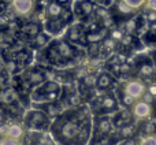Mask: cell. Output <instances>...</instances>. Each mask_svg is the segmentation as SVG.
I'll return each instance as SVG.
<instances>
[{
    "mask_svg": "<svg viewBox=\"0 0 156 145\" xmlns=\"http://www.w3.org/2000/svg\"><path fill=\"white\" fill-rule=\"evenodd\" d=\"M114 82H115V78H114L112 74H110V72H100L96 77V83H94V86H96L97 89L105 90V89L111 88V86L114 85Z\"/></svg>",
    "mask_w": 156,
    "mask_h": 145,
    "instance_id": "14",
    "label": "cell"
},
{
    "mask_svg": "<svg viewBox=\"0 0 156 145\" xmlns=\"http://www.w3.org/2000/svg\"><path fill=\"white\" fill-rule=\"evenodd\" d=\"M5 67H7V70L10 71V72H16V70L19 69V66L16 65V62H15V59L14 60H8L7 62V65H5Z\"/></svg>",
    "mask_w": 156,
    "mask_h": 145,
    "instance_id": "36",
    "label": "cell"
},
{
    "mask_svg": "<svg viewBox=\"0 0 156 145\" xmlns=\"http://www.w3.org/2000/svg\"><path fill=\"white\" fill-rule=\"evenodd\" d=\"M137 71H138V75L140 77L144 78H152L155 75V65L154 62H152L151 59H148V58H144V59H141L140 62L137 63Z\"/></svg>",
    "mask_w": 156,
    "mask_h": 145,
    "instance_id": "11",
    "label": "cell"
},
{
    "mask_svg": "<svg viewBox=\"0 0 156 145\" xmlns=\"http://www.w3.org/2000/svg\"><path fill=\"white\" fill-rule=\"evenodd\" d=\"M116 2H119V0H116Z\"/></svg>",
    "mask_w": 156,
    "mask_h": 145,
    "instance_id": "53",
    "label": "cell"
},
{
    "mask_svg": "<svg viewBox=\"0 0 156 145\" xmlns=\"http://www.w3.org/2000/svg\"><path fill=\"white\" fill-rule=\"evenodd\" d=\"M49 40H51V38H49L48 33L41 32V33H38V34L34 38H32V40H30V43H32L33 48L40 49V48H43V47H45L47 44L49 43Z\"/></svg>",
    "mask_w": 156,
    "mask_h": 145,
    "instance_id": "24",
    "label": "cell"
},
{
    "mask_svg": "<svg viewBox=\"0 0 156 145\" xmlns=\"http://www.w3.org/2000/svg\"><path fill=\"white\" fill-rule=\"evenodd\" d=\"M143 132L145 133V134H154V133L156 132V122H152V121L144 122Z\"/></svg>",
    "mask_w": 156,
    "mask_h": 145,
    "instance_id": "32",
    "label": "cell"
},
{
    "mask_svg": "<svg viewBox=\"0 0 156 145\" xmlns=\"http://www.w3.org/2000/svg\"><path fill=\"white\" fill-rule=\"evenodd\" d=\"M147 7L152 11H156V0H147Z\"/></svg>",
    "mask_w": 156,
    "mask_h": 145,
    "instance_id": "42",
    "label": "cell"
},
{
    "mask_svg": "<svg viewBox=\"0 0 156 145\" xmlns=\"http://www.w3.org/2000/svg\"><path fill=\"white\" fill-rule=\"evenodd\" d=\"M145 21L148 23H156V11L149 10L148 12L145 14Z\"/></svg>",
    "mask_w": 156,
    "mask_h": 145,
    "instance_id": "37",
    "label": "cell"
},
{
    "mask_svg": "<svg viewBox=\"0 0 156 145\" xmlns=\"http://www.w3.org/2000/svg\"><path fill=\"white\" fill-rule=\"evenodd\" d=\"M80 2H86V0H80Z\"/></svg>",
    "mask_w": 156,
    "mask_h": 145,
    "instance_id": "51",
    "label": "cell"
},
{
    "mask_svg": "<svg viewBox=\"0 0 156 145\" xmlns=\"http://www.w3.org/2000/svg\"><path fill=\"white\" fill-rule=\"evenodd\" d=\"M83 36H85V33H83L82 25H71L67 29V33H66V40L70 44H77L81 43V38Z\"/></svg>",
    "mask_w": 156,
    "mask_h": 145,
    "instance_id": "13",
    "label": "cell"
},
{
    "mask_svg": "<svg viewBox=\"0 0 156 145\" xmlns=\"http://www.w3.org/2000/svg\"><path fill=\"white\" fill-rule=\"evenodd\" d=\"M136 132H137L136 125L130 123V125H127V126H123L119 129V136H121L122 138H125V140H127V138H132Z\"/></svg>",
    "mask_w": 156,
    "mask_h": 145,
    "instance_id": "29",
    "label": "cell"
},
{
    "mask_svg": "<svg viewBox=\"0 0 156 145\" xmlns=\"http://www.w3.org/2000/svg\"><path fill=\"white\" fill-rule=\"evenodd\" d=\"M154 103H155V104H156V99H155V101H154Z\"/></svg>",
    "mask_w": 156,
    "mask_h": 145,
    "instance_id": "52",
    "label": "cell"
},
{
    "mask_svg": "<svg viewBox=\"0 0 156 145\" xmlns=\"http://www.w3.org/2000/svg\"><path fill=\"white\" fill-rule=\"evenodd\" d=\"M54 2H56V3H59L60 5H63V7H65L66 4H69V3H70V0H54Z\"/></svg>",
    "mask_w": 156,
    "mask_h": 145,
    "instance_id": "46",
    "label": "cell"
},
{
    "mask_svg": "<svg viewBox=\"0 0 156 145\" xmlns=\"http://www.w3.org/2000/svg\"><path fill=\"white\" fill-rule=\"evenodd\" d=\"M21 32L22 34H25L27 38H34L38 34V33H41L43 30H41V25L38 23V22L33 21V22H27V23H23L21 27Z\"/></svg>",
    "mask_w": 156,
    "mask_h": 145,
    "instance_id": "16",
    "label": "cell"
},
{
    "mask_svg": "<svg viewBox=\"0 0 156 145\" xmlns=\"http://www.w3.org/2000/svg\"><path fill=\"white\" fill-rule=\"evenodd\" d=\"M23 136V129L19 123H11L7 126V133H5V137L11 138V140H18Z\"/></svg>",
    "mask_w": 156,
    "mask_h": 145,
    "instance_id": "22",
    "label": "cell"
},
{
    "mask_svg": "<svg viewBox=\"0 0 156 145\" xmlns=\"http://www.w3.org/2000/svg\"><path fill=\"white\" fill-rule=\"evenodd\" d=\"M36 90L40 92V93H54V92H62V86L56 81H45Z\"/></svg>",
    "mask_w": 156,
    "mask_h": 145,
    "instance_id": "21",
    "label": "cell"
},
{
    "mask_svg": "<svg viewBox=\"0 0 156 145\" xmlns=\"http://www.w3.org/2000/svg\"><path fill=\"white\" fill-rule=\"evenodd\" d=\"M121 145H138V140L134 137L127 138V140H123V143H121Z\"/></svg>",
    "mask_w": 156,
    "mask_h": 145,
    "instance_id": "41",
    "label": "cell"
},
{
    "mask_svg": "<svg viewBox=\"0 0 156 145\" xmlns=\"http://www.w3.org/2000/svg\"><path fill=\"white\" fill-rule=\"evenodd\" d=\"M63 5H60L59 3L56 2H49L48 5H47V16H48V19H59L60 15H62L63 12Z\"/></svg>",
    "mask_w": 156,
    "mask_h": 145,
    "instance_id": "19",
    "label": "cell"
},
{
    "mask_svg": "<svg viewBox=\"0 0 156 145\" xmlns=\"http://www.w3.org/2000/svg\"><path fill=\"white\" fill-rule=\"evenodd\" d=\"M96 110L100 112H112V111L118 110V99L114 93H107L101 97L97 99L96 103Z\"/></svg>",
    "mask_w": 156,
    "mask_h": 145,
    "instance_id": "4",
    "label": "cell"
},
{
    "mask_svg": "<svg viewBox=\"0 0 156 145\" xmlns=\"http://www.w3.org/2000/svg\"><path fill=\"white\" fill-rule=\"evenodd\" d=\"M121 47H122V49H132V48H134L136 45H138V40L136 38V36H129V34H125L123 36V38L121 40Z\"/></svg>",
    "mask_w": 156,
    "mask_h": 145,
    "instance_id": "27",
    "label": "cell"
},
{
    "mask_svg": "<svg viewBox=\"0 0 156 145\" xmlns=\"http://www.w3.org/2000/svg\"><path fill=\"white\" fill-rule=\"evenodd\" d=\"M94 4L90 0L86 2H78L76 4V15L80 18H90L94 14Z\"/></svg>",
    "mask_w": 156,
    "mask_h": 145,
    "instance_id": "12",
    "label": "cell"
},
{
    "mask_svg": "<svg viewBox=\"0 0 156 145\" xmlns=\"http://www.w3.org/2000/svg\"><path fill=\"white\" fill-rule=\"evenodd\" d=\"M112 126H114L112 119L108 115H97L96 119H94V132H96V138L94 140L107 137L110 134Z\"/></svg>",
    "mask_w": 156,
    "mask_h": 145,
    "instance_id": "2",
    "label": "cell"
},
{
    "mask_svg": "<svg viewBox=\"0 0 156 145\" xmlns=\"http://www.w3.org/2000/svg\"><path fill=\"white\" fill-rule=\"evenodd\" d=\"M116 49H118V43L110 38L108 36L100 43V55L103 56H111L115 54Z\"/></svg>",
    "mask_w": 156,
    "mask_h": 145,
    "instance_id": "15",
    "label": "cell"
},
{
    "mask_svg": "<svg viewBox=\"0 0 156 145\" xmlns=\"http://www.w3.org/2000/svg\"><path fill=\"white\" fill-rule=\"evenodd\" d=\"M104 145H115V143H112V141H108V143H105Z\"/></svg>",
    "mask_w": 156,
    "mask_h": 145,
    "instance_id": "49",
    "label": "cell"
},
{
    "mask_svg": "<svg viewBox=\"0 0 156 145\" xmlns=\"http://www.w3.org/2000/svg\"><path fill=\"white\" fill-rule=\"evenodd\" d=\"M10 25V19L7 15H0V30H5Z\"/></svg>",
    "mask_w": 156,
    "mask_h": 145,
    "instance_id": "38",
    "label": "cell"
},
{
    "mask_svg": "<svg viewBox=\"0 0 156 145\" xmlns=\"http://www.w3.org/2000/svg\"><path fill=\"white\" fill-rule=\"evenodd\" d=\"M30 60H32L30 52L26 51V49H23V51L18 52V54L15 55V62H16V65H18L19 67H26V66L29 65Z\"/></svg>",
    "mask_w": 156,
    "mask_h": 145,
    "instance_id": "26",
    "label": "cell"
},
{
    "mask_svg": "<svg viewBox=\"0 0 156 145\" xmlns=\"http://www.w3.org/2000/svg\"><path fill=\"white\" fill-rule=\"evenodd\" d=\"M140 100H143V101H145V103H148V104H154V101H155V99L151 96V94L148 93V92L145 90V93L143 94V97H141Z\"/></svg>",
    "mask_w": 156,
    "mask_h": 145,
    "instance_id": "39",
    "label": "cell"
},
{
    "mask_svg": "<svg viewBox=\"0 0 156 145\" xmlns=\"http://www.w3.org/2000/svg\"><path fill=\"white\" fill-rule=\"evenodd\" d=\"M115 15H118L119 18H132L133 14H134V8H132L127 3H125L123 0H119V2H116L115 4Z\"/></svg>",
    "mask_w": 156,
    "mask_h": 145,
    "instance_id": "17",
    "label": "cell"
},
{
    "mask_svg": "<svg viewBox=\"0 0 156 145\" xmlns=\"http://www.w3.org/2000/svg\"><path fill=\"white\" fill-rule=\"evenodd\" d=\"M147 92H148V93L151 94L154 99H156V81H155V82H152L151 85L147 88Z\"/></svg>",
    "mask_w": 156,
    "mask_h": 145,
    "instance_id": "40",
    "label": "cell"
},
{
    "mask_svg": "<svg viewBox=\"0 0 156 145\" xmlns=\"http://www.w3.org/2000/svg\"><path fill=\"white\" fill-rule=\"evenodd\" d=\"M43 111L45 112V115L48 116H51V118H54V116H58V115H60L62 114V111H63V107H62V104H60L59 101H55V103H49V104H45L44 105V108H43Z\"/></svg>",
    "mask_w": 156,
    "mask_h": 145,
    "instance_id": "23",
    "label": "cell"
},
{
    "mask_svg": "<svg viewBox=\"0 0 156 145\" xmlns=\"http://www.w3.org/2000/svg\"><path fill=\"white\" fill-rule=\"evenodd\" d=\"M123 90L126 92L129 96H132L134 100H140L141 97H143V94L145 93L147 88L143 81L136 78V80H130L129 82L123 86Z\"/></svg>",
    "mask_w": 156,
    "mask_h": 145,
    "instance_id": "5",
    "label": "cell"
},
{
    "mask_svg": "<svg viewBox=\"0 0 156 145\" xmlns=\"http://www.w3.org/2000/svg\"><path fill=\"white\" fill-rule=\"evenodd\" d=\"M67 100H69V105L70 107H78L81 104V94L80 92H73L67 96Z\"/></svg>",
    "mask_w": 156,
    "mask_h": 145,
    "instance_id": "31",
    "label": "cell"
},
{
    "mask_svg": "<svg viewBox=\"0 0 156 145\" xmlns=\"http://www.w3.org/2000/svg\"><path fill=\"white\" fill-rule=\"evenodd\" d=\"M121 89H122V92H121V90L118 92V97H119V101H121V104L123 105L125 108L133 107V104L136 103V100L133 99L132 96H129V94H127L126 92L123 90V88H121Z\"/></svg>",
    "mask_w": 156,
    "mask_h": 145,
    "instance_id": "28",
    "label": "cell"
},
{
    "mask_svg": "<svg viewBox=\"0 0 156 145\" xmlns=\"http://www.w3.org/2000/svg\"><path fill=\"white\" fill-rule=\"evenodd\" d=\"M88 55L92 58L100 56V44H89L88 45Z\"/></svg>",
    "mask_w": 156,
    "mask_h": 145,
    "instance_id": "33",
    "label": "cell"
},
{
    "mask_svg": "<svg viewBox=\"0 0 156 145\" xmlns=\"http://www.w3.org/2000/svg\"><path fill=\"white\" fill-rule=\"evenodd\" d=\"M60 21L63 22V23H70L71 21H73V12H71L69 8H63V12H62V15H60Z\"/></svg>",
    "mask_w": 156,
    "mask_h": 145,
    "instance_id": "34",
    "label": "cell"
},
{
    "mask_svg": "<svg viewBox=\"0 0 156 145\" xmlns=\"http://www.w3.org/2000/svg\"><path fill=\"white\" fill-rule=\"evenodd\" d=\"M2 145H18L15 140H11V138H4L2 141Z\"/></svg>",
    "mask_w": 156,
    "mask_h": 145,
    "instance_id": "43",
    "label": "cell"
},
{
    "mask_svg": "<svg viewBox=\"0 0 156 145\" xmlns=\"http://www.w3.org/2000/svg\"><path fill=\"white\" fill-rule=\"evenodd\" d=\"M123 2H125V3H127V4H129L132 8L137 10V8H140L141 5H143L144 3L147 2V0H123Z\"/></svg>",
    "mask_w": 156,
    "mask_h": 145,
    "instance_id": "35",
    "label": "cell"
},
{
    "mask_svg": "<svg viewBox=\"0 0 156 145\" xmlns=\"http://www.w3.org/2000/svg\"><path fill=\"white\" fill-rule=\"evenodd\" d=\"M12 8L18 15L27 16L34 11L36 0H12Z\"/></svg>",
    "mask_w": 156,
    "mask_h": 145,
    "instance_id": "8",
    "label": "cell"
},
{
    "mask_svg": "<svg viewBox=\"0 0 156 145\" xmlns=\"http://www.w3.org/2000/svg\"><path fill=\"white\" fill-rule=\"evenodd\" d=\"M23 78L27 81L32 88H38L40 85H43L45 82V72L40 69L34 67V69H29L26 72H25Z\"/></svg>",
    "mask_w": 156,
    "mask_h": 145,
    "instance_id": "7",
    "label": "cell"
},
{
    "mask_svg": "<svg viewBox=\"0 0 156 145\" xmlns=\"http://www.w3.org/2000/svg\"><path fill=\"white\" fill-rule=\"evenodd\" d=\"M140 30V19L138 18H129L126 19L123 25V32L125 34H129V36H136Z\"/></svg>",
    "mask_w": 156,
    "mask_h": 145,
    "instance_id": "20",
    "label": "cell"
},
{
    "mask_svg": "<svg viewBox=\"0 0 156 145\" xmlns=\"http://www.w3.org/2000/svg\"><path fill=\"white\" fill-rule=\"evenodd\" d=\"M151 116H152V118H154L155 121H156V104H155V103H154V104H152V110H151Z\"/></svg>",
    "mask_w": 156,
    "mask_h": 145,
    "instance_id": "45",
    "label": "cell"
},
{
    "mask_svg": "<svg viewBox=\"0 0 156 145\" xmlns=\"http://www.w3.org/2000/svg\"><path fill=\"white\" fill-rule=\"evenodd\" d=\"M5 83H7V78H5V75L4 74H0V90H2V89L5 86Z\"/></svg>",
    "mask_w": 156,
    "mask_h": 145,
    "instance_id": "44",
    "label": "cell"
},
{
    "mask_svg": "<svg viewBox=\"0 0 156 145\" xmlns=\"http://www.w3.org/2000/svg\"><path fill=\"white\" fill-rule=\"evenodd\" d=\"M63 27H65V23L60 19H48L45 23V29L48 34H56Z\"/></svg>",
    "mask_w": 156,
    "mask_h": 145,
    "instance_id": "25",
    "label": "cell"
},
{
    "mask_svg": "<svg viewBox=\"0 0 156 145\" xmlns=\"http://www.w3.org/2000/svg\"><path fill=\"white\" fill-rule=\"evenodd\" d=\"M38 2H45V0H38Z\"/></svg>",
    "mask_w": 156,
    "mask_h": 145,
    "instance_id": "50",
    "label": "cell"
},
{
    "mask_svg": "<svg viewBox=\"0 0 156 145\" xmlns=\"http://www.w3.org/2000/svg\"><path fill=\"white\" fill-rule=\"evenodd\" d=\"M151 110H152V104L143 101V100H136V103L132 107V112L133 116L137 119H147L151 116Z\"/></svg>",
    "mask_w": 156,
    "mask_h": 145,
    "instance_id": "9",
    "label": "cell"
},
{
    "mask_svg": "<svg viewBox=\"0 0 156 145\" xmlns=\"http://www.w3.org/2000/svg\"><path fill=\"white\" fill-rule=\"evenodd\" d=\"M125 36V32L121 29V27H112V29L108 30V37L112 38L114 41H116V43H121V40Z\"/></svg>",
    "mask_w": 156,
    "mask_h": 145,
    "instance_id": "30",
    "label": "cell"
},
{
    "mask_svg": "<svg viewBox=\"0 0 156 145\" xmlns=\"http://www.w3.org/2000/svg\"><path fill=\"white\" fill-rule=\"evenodd\" d=\"M54 136L63 144L83 145L90 134V118L85 107L66 114L52 125Z\"/></svg>",
    "mask_w": 156,
    "mask_h": 145,
    "instance_id": "1",
    "label": "cell"
},
{
    "mask_svg": "<svg viewBox=\"0 0 156 145\" xmlns=\"http://www.w3.org/2000/svg\"><path fill=\"white\" fill-rule=\"evenodd\" d=\"M133 118H134V116H133L132 110H129V108H123V110H121V111L116 112L115 118L112 119V123L116 129H121V127L133 123Z\"/></svg>",
    "mask_w": 156,
    "mask_h": 145,
    "instance_id": "10",
    "label": "cell"
},
{
    "mask_svg": "<svg viewBox=\"0 0 156 145\" xmlns=\"http://www.w3.org/2000/svg\"><path fill=\"white\" fill-rule=\"evenodd\" d=\"M152 62H154V65H155V69H156V52L154 54V58H152Z\"/></svg>",
    "mask_w": 156,
    "mask_h": 145,
    "instance_id": "48",
    "label": "cell"
},
{
    "mask_svg": "<svg viewBox=\"0 0 156 145\" xmlns=\"http://www.w3.org/2000/svg\"><path fill=\"white\" fill-rule=\"evenodd\" d=\"M3 118H4V108L0 107V121H3Z\"/></svg>",
    "mask_w": 156,
    "mask_h": 145,
    "instance_id": "47",
    "label": "cell"
},
{
    "mask_svg": "<svg viewBox=\"0 0 156 145\" xmlns=\"http://www.w3.org/2000/svg\"><path fill=\"white\" fill-rule=\"evenodd\" d=\"M47 122H48V116L45 115L43 110H32L25 116V123L30 127H34V129H40V127L45 126Z\"/></svg>",
    "mask_w": 156,
    "mask_h": 145,
    "instance_id": "3",
    "label": "cell"
},
{
    "mask_svg": "<svg viewBox=\"0 0 156 145\" xmlns=\"http://www.w3.org/2000/svg\"><path fill=\"white\" fill-rule=\"evenodd\" d=\"M58 51L60 54V58H62L63 62H69V60H74L78 56L77 48L70 44L67 40H60L58 41Z\"/></svg>",
    "mask_w": 156,
    "mask_h": 145,
    "instance_id": "6",
    "label": "cell"
},
{
    "mask_svg": "<svg viewBox=\"0 0 156 145\" xmlns=\"http://www.w3.org/2000/svg\"><path fill=\"white\" fill-rule=\"evenodd\" d=\"M45 56H47V59L51 63H54V65H59V63L63 62L62 58H60L59 51H58V41H54V43L49 44V47L45 51Z\"/></svg>",
    "mask_w": 156,
    "mask_h": 145,
    "instance_id": "18",
    "label": "cell"
}]
</instances>
